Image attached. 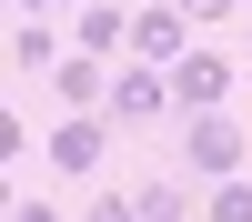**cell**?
Segmentation results:
<instances>
[{
  "label": "cell",
  "instance_id": "cell-1",
  "mask_svg": "<svg viewBox=\"0 0 252 222\" xmlns=\"http://www.w3.org/2000/svg\"><path fill=\"white\" fill-rule=\"evenodd\" d=\"M111 131H121L111 111H61L51 141H40V161H51L61 182H101V172H111Z\"/></svg>",
  "mask_w": 252,
  "mask_h": 222
},
{
  "label": "cell",
  "instance_id": "cell-2",
  "mask_svg": "<svg viewBox=\"0 0 252 222\" xmlns=\"http://www.w3.org/2000/svg\"><path fill=\"white\" fill-rule=\"evenodd\" d=\"M242 161H252V131L232 111H192L182 121V172L192 182H242Z\"/></svg>",
  "mask_w": 252,
  "mask_h": 222
},
{
  "label": "cell",
  "instance_id": "cell-3",
  "mask_svg": "<svg viewBox=\"0 0 252 222\" xmlns=\"http://www.w3.org/2000/svg\"><path fill=\"white\" fill-rule=\"evenodd\" d=\"M202 40H192V20H182V0H141L131 10V61H152V71H182Z\"/></svg>",
  "mask_w": 252,
  "mask_h": 222
},
{
  "label": "cell",
  "instance_id": "cell-4",
  "mask_svg": "<svg viewBox=\"0 0 252 222\" xmlns=\"http://www.w3.org/2000/svg\"><path fill=\"white\" fill-rule=\"evenodd\" d=\"M161 111H172V71L121 61V71H111V121H121V131H141V121H161Z\"/></svg>",
  "mask_w": 252,
  "mask_h": 222
},
{
  "label": "cell",
  "instance_id": "cell-5",
  "mask_svg": "<svg viewBox=\"0 0 252 222\" xmlns=\"http://www.w3.org/2000/svg\"><path fill=\"white\" fill-rule=\"evenodd\" d=\"M71 51L81 61H131V10L121 0H81L71 10Z\"/></svg>",
  "mask_w": 252,
  "mask_h": 222
},
{
  "label": "cell",
  "instance_id": "cell-6",
  "mask_svg": "<svg viewBox=\"0 0 252 222\" xmlns=\"http://www.w3.org/2000/svg\"><path fill=\"white\" fill-rule=\"evenodd\" d=\"M222 91H232V51H212V40H202V51L172 71V101H182V121H192V111H222Z\"/></svg>",
  "mask_w": 252,
  "mask_h": 222
},
{
  "label": "cell",
  "instance_id": "cell-7",
  "mask_svg": "<svg viewBox=\"0 0 252 222\" xmlns=\"http://www.w3.org/2000/svg\"><path fill=\"white\" fill-rule=\"evenodd\" d=\"M111 71H121V61H81V51H71V61L51 71V91L71 101V111H111Z\"/></svg>",
  "mask_w": 252,
  "mask_h": 222
},
{
  "label": "cell",
  "instance_id": "cell-8",
  "mask_svg": "<svg viewBox=\"0 0 252 222\" xmlns=\"http://www.w3.org/2000/svg\"><path fill=\"white\" fill-rule=\"evenodd\" d=\"M61 61H71V40H61L51 20H10V71H40V81H51Z\"/></svg>",
  "mask_w": 252,
  "mask_h": 222
},
{
  "label": "cell",
  "instance_id": "cell-9",
  "mask_svg": "<svg viewBox=\"0 0 252 222\" xmlns=\"http://www.w3.org/2000/svg\"><path fill=\"white\" fill-rule=\"evenodd\" d=\"M131 202H141V222H192V182H172V172L131 182Z\"/></svg>",
  "mask_w": 252,
  "mask_h": 222
},
{
  "label": "cell",
  "instance_id": "cell-10",
  "mask_svg": "<svg viewBox=\"0 0 252 222\" xmlns=\"http://www.w3.org/2000/svg\"><path fill=\"white\" fill-rule=\"evenodd\" d=\"M202 222H252V182H212L202 192Z\"/></svg>",
  "mask_w": 252,
  "mask_h": 222
},
{
  "label": "cell",
  "instance_id": "cell-11",
  "mask_svg": "<svg viewBox=\"0 0 252 222\" xmlns=\"http://www.w3.org/2000/svg\"><path fill=\"white\" fill-rule=\"evenodd\" d=\"M81 222H141V202H131V192H121V182H101V192H91V202H81Z\"/></svg>",
  "mask_w": 252,
  "mask_h": 222
},
{
  "label": "cell",
  "instance_id": "cell-12",
  "mask_svg": "<svg viewBox=\"0 0 252 222\" xmlns=\"http://www.w3.org/2000/svg\"><path fill=\"white\" fill-rule=\"evenodd\" d=\"M10 222H81V212H61L51 192H10Z\"/></svg>",
  "mask_w": 252,
  "mask_h": 222
},
{
  "label": "cell",
  "instance_id": "cell-13",
  "mask_svg": "<svg viewBox=\"0 0 252 222\" xmlns=\"http://www.w3.org/2000/svg\"><path fill=\"white\" fill-rule=\"evenodd\" d=\"M242 0H182V20H202V31H212V20H232Z\"/></svg>",
  "mask_w": 252,
  "mask_h": 222
},
{
  "label": "cell",
  "instance_id": "cell-14",
  "mask_svg": "<svg viewBox=\"0 0 252 222\" xmlns=\"http://www.w3.org/2000/svg\"><path fill=\"white\" fill-rule=\"evenodd\" d=\"M10 10H20V20H51V10H71V0H10Z\"/></svg>",
  "mask_w": 252,
  "mask_h": 222
},
{
  "label": "cell",
  "instance_id": "cell-15",
  "mask_svg": "<svg viewBox=\"0 0 252 222\" xmlns=\"http://www.w3.org/2000/svg\"><path fill=\"white\" fill-rule=\"evenodd\" d=\"M242 61H252V31H242Z\"/></svg>",
  "mask_w": 252,
  "mask_h": 222
}]
</instances>
